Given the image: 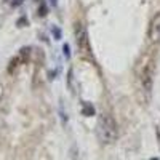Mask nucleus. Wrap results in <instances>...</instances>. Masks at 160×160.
Wrapping results in <instances>:
<instances>
[{
  "label": "nucleus",
  "mask_w": 160,
  "mask_h": 160,
  "mask_svg": "<svg viewBox=\"0 0 160 160\" xmlns=\"http://www.w3.org/2000/svg\"><path fill=\"white\" fill-rule=\"evenodd\" d=\"M62 55H64L66 59H71V47H69L68 43L62 45Z\"/></svg>",
  "instance_id": "11"
},
{
  "label": "nucleus",
  "mask_w": 160,
  "mask_h": 160,
  "mask_svg": "<svg viewBox=\"0 0 160 160\" xmlns=\"http://www.w3.org/2000/svg\"><path fill=\"white\" fill-rule=\"evenodd\" d=\"M59 115H61V120H62V125H66V123H68V115H66V112H64L62 102L59 104Z\"/></svg>",
  "instance_id": "12"
},
{
  "label": "nucleus",
  "mask_w": 160,
  "mask_h": 160,
  "mask_svg": "<svg viewBox=\"0 0 160 160\" xmlns=\"http://www.w3.org/2000/svg\"><path fill=\"white\" fill-rule=\"evenodd\" d=\"M24 24L28 26V19H26V18H21V19L18 21V26H19V28H24Z\"/></svg>",
  "instance_id": "13"
},
{
  "label": "nucleus",
  "mask_w": 160,
  "mask_h": 160,
  "mask_svg": "<svg viewBox=\"0 0 160 160\" xmlns=\"http://www.w3.org/2000/svg\"><path fill=\"white\" fill-rule=\"evenodd\" d=\"M82 114L85 117H93V115H95V108H93L91 102H88V101L82 102Z\"/></svg>",
  "instance_id": "5"
},
{
  "label": "nucleus",
  "mask_w": 160,
  "mask_h": 160,
  "mask_svg": "<svg viewBox=\"0 0 160 160\" xmlns=\"http://www.w3.org/2000/svg\"><path fill=\"white\" fill-rule=\"evenodd\" d=\"M3 93H5V87H3V83L0 82V99L3 98Z\"/></svg>",
  "instance_id": "15"
},
{
  "label": "nucleus",
  "mask_w": 160,
  "mask_h": 160,
  "mask_svg": "<svg viewBox=\"0 0 160 160\" xmlns=\"http://www.w3.org/2000/svg\"><path fill=\"white\" fill-rule=\"evenodd\" d=\"M48 15V8H47V3L45 2H42L40 3V7H38V16H47Z\"/></svg>",
  "instance_id": "10"
},
{
  "label": "nucleus",
  "mask_w": 160,
  "mask_h": 160,
  "mask_svg": "<svg viewBox=\"0 0 160 160\" xmlns=\"http://www.w3.org/2000/svg\"><path fill=\"white\" fill-rule=\"evenodd\" d=\"M74 34H75V43L80 53H87L90 51V42H88V34H87V28L83 22L77 21L75 22V28H74Z\"/></svg>",
  "instance_id": "2"
},
{
  "label": "nucleus",
  "mask_w": 160,
  "mask_h": 160,
  "mask_svg": "<svg viewBox=\"0 0 160 160\" xmlns=\"http://www.w3.org/2000/svg\"><path fill=\"white\" fill-rule=\"evenodd\" d=\"M29 55H31V48L29 47H22L21 50H19V59H21V62H26L29 59Z\"/></svg>",
  "instance_id": "6"
},
{
  "label": "nucleus",
  "mask_w": 160,
  "mask_h": 160,
  "mask_svg": "<svg viewBox=\"0 0 160 160\" xmlns=\"http://www.w3.org/2000/svg\"><path fill=\"white\" fill-rule=\"evenodd\" d=\"M51 7H58V0H48Z\"/></svg>",
  "instance_id": "16"
},
{
  "label": "nucleus",
  "mask_w": 160,
  "mask_h": 160,
  "mask_svg": "<svg viewBox=\"0 0 160 160\" xmlns=\"http://www.w3.org/2000/svg\"><path fill=\"white\" fill-rule=\"evenodd\" d=\"M51 34H53V38L55 40H61L62 38V32L58 26H51Z\"/></svg>",
  "instance_id": "9"
},
{
  "label": "nucleus",
  "mask_w": 160,
  "mask_h": 160,
  "mask_svg": "<svg viewBox=\"0 0 160 160\" xmlns=\"http://www.w3.org/2000/svg\"><path fill=\"white\" fill-rule=\"evenodd\" d=\"M68 87L72 93H75V85H74V69H69L68 72Z\"/></svg>",
  "instance_id": "8"
},
{
  "label": "nucleus",
  "mask_w": 160,
  "mask_h": 160,
  "mask_svg": "<svg viewBox=\"0 0 160 160\" xmlns=\"http://www.w3.org/2000/svg\"><path fill=\"white\" fill-rule=\"evenodd\" d=\"M96 136L101 141V144H114L118 136L117 123L111 114L102 112L98 117L96 122Z\"/></svg>",
  "instance_id": "1"
},
{
  "label": "nucleus",
  "mask_w": 160,
  "mask_h": 160,
  "mask_svg": "<svg viewBox=\"0 0 160 160\" xmlns=\"http://www.w3.org/2000/svg\"><path fill=\"white\" fill-rule=\"evenodd\" d=\"M154 77H155V62H154V59H151L148 64H144L142 72H141V85L148 95H151V91H152Z\"/></svg>",
  "instance_id": "3"
},
{
  "label": "nucleus",
  "mask_w": 160,
  "mask_h": 160,
  "mask_svg": "<svg viewBox=\"0 0 160 160\" xmlns=\"http://www.w3.org/2000/svg\"><path fill=\"white\" fill-rule=\"evenodd\" d=\"M18 66H21V59H19V56H15L11 61H10V66H8V72L10 74H13L15 72V69H18Z\"/></svg>",
  "instance_id": "7"
},
{
  "label": "nucleus",
  "mask_w": 160,
  "mask_h": 160,
  "mask_svg": "<svg viewBox=\"0 0 160 160\" xmlns=\"http://www.w3.org/2000/svg\"><path fill=\"white\" fill-rule=\"evenodd\" d=\"M10 3H11L13 7H19V5L22 3V0H10Z\"/></svg>",
  "instance_id": "14"
},
{
  "label": "nucleus",
  "mask_w": 160,
  "mask_h": 160,
  "mask_svg": "<svg viewBox=\"0 0 160 160\" xmlns=\"http://www.w3.org/2000/svg\"><path fill=\"white\" fill-rule=\"evenodd\" d=\"M149 40L151 42H158L160 40V13H157L149 24Z\"/></svg>",
  "instance_id": "4"
}]
</instances>
